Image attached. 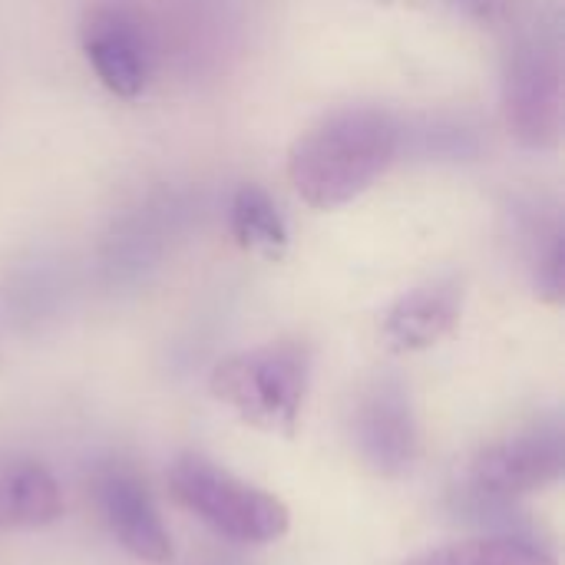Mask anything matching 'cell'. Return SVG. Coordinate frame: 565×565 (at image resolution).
Segmentation results:
<instances>
[{
    "mask_svg": "<svg viewBox=\"0 0 565 565\" xmlns=\"http://www.w3.org/2000/svg\"><path fill=\"white\" fill-rule=\"evenodd\" d=\"M401 156V119L381 106H348L315 122L288 152L298 199L318 212L367 192Z\"/></svg>",
    "mask_w": 565,
    "mask_h": 565,
    "instance_id": "cell-1",
    "label": "cell"
},
{
    "mask_svg": "<svg viewBox=\"0 0 565 565\" xmlns=\"http://www.w3.org/2000/svg\"><path fill=\"white\" fill-rule=\"evenodd\" d=\"M308 384L311 351L301 341H271L232 354L209 377L215 401L232 407L245 424L278 437H295Z\"/></svg>",
    "mask_w": 565,
    "mask_h": 565,
    "instance_id": "cell-2",
    "label": "cell"
},
{
    "mask_svg": "<svg viewBox=\"0 0 565 565\" xmlns=\"http://www.w3.org/2000/svg\"><path fill=\"white\" fill-rule=\"evenodd\" d=\"M166 483L172 500L222 540L265 546L281 540L291 526V513L278 497L245 483L202 454H182L169 467Z\"/></svg>",
    "mask_w": 565,
    "mask_h": 565,
    "instance_id": "cell-3",
    "label": "cell"
},
{
    "mask_svg": "<svg viewBox=\"0 0 565 565\" xmlns=\"http://www.w3.org/2000/svg\"><path fill=\"white\" fill-rule=\"evenodd\" d=\"M503 119L523 149H553L563 132V60L559 46L530 33L520 36L503 66Z\"/></svg>",
    "mask_w": 565,
    "mask_h": 565,
    "instance_id": "cell-4",
    "label": "cell"
},
{
    "mask_svg": "<svg viewBox=\"0 0 565 565\" xmlns=\"http://www.w3.org/2000/svg\"><path fill=\"white\" fill-rule=\"evenodd\" d=\"M192 222V202L179 189H152L132 209H126L99 252V268L109 285H136L169 255L172 242Z\"/></svg>",
    "mask_w": 565,
    "mask_h": 565,
    "instance_id": "cell-5",
    "label": "cell"
},
{
    "mask_svg": "<svg viewBox=\"0 0 565 565\" xmlns=\"http://www.w3.org/2000/svg\"><path fill=\"white\" fill-rule=\"evenodd\" d=\"M79 43L96 79L119 99H139L156 70V40L149 23L126 3H96L86 10Z\"/></svg>",
    "mask_w": 565,
    "mask_h": 565,
    "instance_id": "cell-6",
    "label": "cell"
},
{
    "mask_svg": "<svg viewBox=\"0 0 565 565\" xmlns=\"http://www.w3.org/2000/svg\"><path fill=\"white\" fill-rule=\"evenodd\" d=\"M565 473V434L559 417L536 420L497 444H487L467 467V483L490 493L526 497L559 483Z\"/></svg>",
    "mask_w": 565,
    "mask_h": 565,
    "instance_id": "cell-7",
    "label": "cell"
},
{
    "mask_svg": "<svg viewBox=\"0 0 565 565\" xmlns=\"http://www.w3.org/2000/svg\"><path fill=\"white\" fill-rule=\"evenodd\" d=\"M354 447L361 463L384 480L404 477L417 460V417L401 377H377L354 404Z\"/></svg>",
    "mask_w": 565,
    "mask_h": 565,
    "instance_id": "cell-8",
    "label": "cell"
},
{
    "mask_svg": "<svg viewBox=\"0 0 565 565\" xmlns=\"http://www.w3.org/2000/svg\"><path fill=\"white\" fill-rule=\"evenodd\" d=\"M96 510L113 533V540L136 559L162 565L172 559V540L162 526V516L139 480V473L126 463H106L93 477Z\"/></svg>",
    "mask_w": 565,
    "mask_h": 565,
    "instance_id": "cell-9",
    "label": "cell"
},
{
    "mask_svg": "<svg viewBox=\"0 0 565 565\" xmlns=\"http://www.w3.org/2000/svg\"><path fill=\"white\" fill-rule=\"evenodd\" d=\"M460 315H463V281L437 278L411 288L387 308L381 321V338L397 354L427 351L440 344L447 334H454Z\"/></svg>",
    "mask_w": 565,
    "mask_h": 565,
    "instance_id": "cell-10",
    "label": "cell"
},
{
    "mask_svg": "<svg viewBox=\"0 0 565 565\" xmlns=\"http://www.w3.org/2000/svg\"><path fill=\"white\" fill-rule=\"evenodd\" d=\"M63 516V490L33 457L0 463V530H43Z\"/></svg>",
    "mask_w": 565,
    "mask_h": 565,
    "instance_id": "cell-11",
    "label": "cell"
},
{
    "mask_svg": "<svg viewBox=\"0 0 565 565\" xmlns=\"http://www.w3.org/2000/svg\"><path fill=\"white\" fill-rule=\"evenodd\" d=\"M447 510L457 523L473 526L480 536H503V540H530V543H543L540 540V526L536 520L520 507L516 497H503V493H490L477 483L460 480L450 497H447Z\"/></svg>",
    "mask_w": 565,
    "mask_h": 565,
    "instance_id": "cell-12",
    "label": "cell"
},
{
    "mask_svg": "<svg viewBox=\"0 0 565 565\" xmlns=\"http://www.w3.org/2000/svg\"><path fill=\"white\" fill-rule=\"evenodd\" d=\"M520 238H523L536 295L550 305H559L565 295V232L559 212L546 205L523 209Z\"/></svg>",
    "mask_w": 565,
    "mask_h": 565,
    "instance_id": "cell-13",
    "label": "cell"
},
{
    "mask_svg": "<svg viewBox=\"0 0 565 565\" xmlns=\"http://www.w3.org/2000/svg\"><path fill=\"white\" fill-rule=\"evenodd\" d=\"M228 228H232V238L245 252L278 258L288 248V225L278 212L275 199L255 182H245L232 192Z\"/></svg>",
    "mask_w": 565,
    "mask_h": 565,
    "instance_id": "cell-14",
    "label": "cell"
},
{
    "mask_svg": "<svg viewBox=\"0 0 565 565\" xmlns=\"http://www.w3.org/2000/svg\"><path fill=\"white\" fill-rule=\"evenodd\" d=\"M483 149L480 129L463 116H420L401 122V152L430 162H467Z\"/></svg>",
    "mask_w": 565,
    "mask_h": 565,
    "instance_id": "cell-15",
    "label": "cell"
},
{
    "mask_svg": "<svg viewBox=\"0 0 565 565\" xmlns=\"http://www.w3.org/2000/svg\"><path fill=\"white\" fill-rule=\"evenodd\" d=\"M404 565H559V559L546 543L477 536V540L427 550Z\"/></svg>",
    "mask_w": 565,
    "mask_h": 565,
    "instance_id": "cell-16",
    "label": "cell"
},
{
    "mask_svg": "<svg viewBox=\"0 0 565 565\" xmlns=\"http://www.w3.org/2000/svg\"><path fill=\"white\" fill-rule=\"evenodd\" d=\"M447 3L480 23H500L510 13V0H447Z\"/></svg>",
    "mask_w": 565,
    "mask_h": 565,
    "instance_id": "cell-17",
    "label": "cell"
}]
</instances>
